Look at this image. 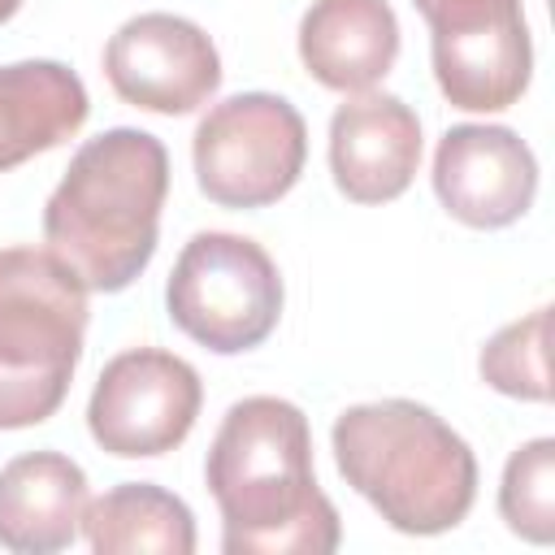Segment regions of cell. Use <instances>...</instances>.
<instances>
[{
	"label": "cell",
	"mask_w": 555,
	"mask_h": 555,
	"mask_svg": "<svg viewBox=\"0 0 555 555\" xmlns=\"http://www.w3.org/2000/svg\"><path fill=\"white\" fill-rule=\"evenodd\" d=\"M104 78L117 100L143 113L182 117L221 87V56L195 22L178 13H139L104 43Z\"/></svg>",
	"instance_id": "9c48e42d"
},
{
	"label": "cell",
	"mask_w": 555,
	"mask_h": 555,
	"mask_svg": "<svg viewBox=\"0 0 555 555\" xmlns=\"http://www.w3.org/2000/svg\"><path fill=\"white\" fill-rule=\"evenodd\" d=\"M87 87L61 61L0 65V173L61 147L87 121Z\"/></svg>",
	"instance_id": "5bb4252c"
},
{
	"label": "cell",
	"mask_w": 555,
	"mask_h": 555,
	"mask_svg": "<svg viewBox=\"0 0 555 555\" xmlns=\"http://www.w3.org/2000/svg\"><path fill=\"white\" fill-rule=\"evenodd\" d=\"M330 442L343 481L399 533H447L477 499V460L468 442L425 403H356L338 412Z\"/></svg>",
	"instance_id": "3957f363"
},
{
	"label": "cell",
	"mask_w": 555,
	"mask_h": 555,
	"mask_svg": "<svg viewBox=\"0 0 555 555\" xmlns=\"http://www.w3.org/2000/svg\"><path fill=\"white\" fill-rule=\"evenodd\" d=\"M87 286L39 247L0 251V429L43 425L69 395Z\"/></svg>",
	"instance_id": "277c9868"
},
{
	"label": "cell",
	"mask_w": 555,
	"mask_h": 555,
	"mask_svg": "<svg viewBox=\"0 0 555 555\" xmlns=\"http://www.w3.org/2000/svg\"><path fill=\"white\" fill-rule=\"evenodd\" d=\"M165 308L191 343L217 356H238L278 330L282 273L256 238L199 230L169 269Z\"/></svg>",
	"instance_id": "5b68a950"
},
{
	"label": "cell",
	"mask_w": 555,
	"mask_h": 555,
	"mask_svg": "<svg viewBox=\"0 0 555 555\" xmlns=\"http://www.w3.org/2000/svg\"><path fill=\"white\" fill-rule=\"evenodd\" d=\"M169 195V152L156 134L113 126L87 139L43 208L48 251L100 295L126 291L152 260Z\"/></svg>",
	"instance_id": "7a4b0ae2"
},
{
	"label": "cell",
	"mask_w": 555,
	"mask_h": 555,
	"mask_svg": "<svg viewBox=\"0 0 555 555\" xmlns=\"http://www.w3.org/2000/svg\"><path fill=\"white\" fill-rule=\"evenodd\" d=\"M195 182L221 208L278 204L304 173L308 126L273 91H243L204 113L191 139Z\"/></svg>",
	"instance_id": "8992f818"
},
{
	"label": "cell",
	"mask_w": 555,
	"mask_h": 555,
	"mask_svg": "<svg viewBox=\"0 0 555 555\" xmlns=\"http://www.w3.org/2000/svg\"><path fill=\"white\" fill-rule=\"evenodd\" d=\"M395 56L399 17L386 0H312L299 17V61L330 91H373Z\"/></svg>",
	"instance_id": "7c38bea8"
},
{
	"label": "cell",
	"mask_w": 555,
	"mask_h": 555,
	"mask_svg": "<svg viewBox=\"0 0 555 555\" xmlns=\"http://www.w3.org/2000/svg\"><path fill=\"white\" fill-rule=\"evenodd\" d=\"M499 516L533 546L555 542V438H533L512 451L499 486Z\"/></svg>",
	"instance_id": "2e32d148"
},
{
	"label": "cell",
	"mask_w": 555,
	"mask_h": 555,
	"mask_svg": "<svg viewBox=\"0 0 555 555\" xmlns=\"http://www.w3.org/2000/svg\"><path fill=\"white\" fill-rule=\"evenodd\" d=\"M204 481L225 555H330L343 542L338 507L317 486L308 416L278 395H251L225 412Z\"/></svg>",
	"instance_id": "6da1fadb"
},
{
	"label": "cell",
	"mask_w": 555,
	"mask_h": 555,
	"mask_svg": "<svg viewBox=\"0 0 555 555\" xmlns=\"http://www.w3.org/2000/svg\"><path fill=\"white\" fill-rule=\"evenodd\" d=\"M434 191L442 208L473 230L520 221L538 195V160L507 126H451L434 152Z\"/></svg>",
	"instance_id": "30bf717a"
},
{
	"label": "cell",
	"mask_w": 555,
	"mask_h": 555,
	"mask_svg": "<svg viewBox=\"0 0 555 555\" xmlns=\"http://www.w3.org/2000/svg\"><path fill=\"white\" fill-rule=\"evenodd\" d=\"M17 9H22V0H0V22H9Z\"/></svg>",
	"instance_id": "ac0fdd59"
},
{
	"label": "cell",
	"mask_w": 555,
	"mask_h": 555,
	"mask_svg": "<svg viewBox=\"0 0 555 555\" xmlns=\"http://www.w3.org/2000/svg\"><path fill=\"white\" fill-rule=\"evenodd\" d=\"M87 512V473L61 451H26L0 468V546L13 555L65 551Z\"/></svg>",
	"instance_id": "4fadbf2b"
},
{
	"label": "cell",
	"mask_w": 555,
	"mask_h": 555,
	"mask_svg": "<svg viewBox=\"0 0 555 555\" xmlns=\"http://www.w3.org/2000/svg\"><path fill=\"white\" fill-rule=\"evenodd\" d=\"M199 403V373L182 356L130 347L100 369L87 403V429L95 447L117 460H152L186 442Z\"/></svg>",
	"instance_id": "ba28073f"
},
{
	"label": "cell",
	"mask_w": 555,
	"mask_h": 555,
	"mask_svg": "<svg viewBox=\"0 0 555 555\" xmlns=\"http://www.w3.org/2000/svg\"><path fill=\"white\" fill-rule=\"evenodd\" d=\"M546 330H551V308H533L529 317L503 325L486 347H481V377L499 395L546 403L551 399V369H546Z\"/></svg>",
	"instance_id": "e0dca14e"
},
{
	"label": "cell",
	"mask_w": 555,
	"mask_h": 555,
	"mask_svg": "<svg viewBox=\"0 0 555 555\" xmlns=\"http://www.w3.org/2000/svg\"><path fill=\"white\" fill-rule=\"evenodd\" d=\"M82 538L95 555H191V507L152 481H121L100 499H87Z\"/></svg>",
	"instance_id": "9a60e30c"
},
{
	"label": "cell",
	"mask_w": 555,
	"mask_h": 555,
	"mask_svg": "<svg viewBox=\"0 0 555 555\" xmlns=\"http://www.w3.org/2000/svg\"><path fill=\"white\" fill-rule=\"evenodd\" d=\"M421 165V121L386 91H360L330 117V173L351 204L399 199Z\"/></svg>",
	"instance_id": "8fae6325"
},
{
	"label": "cell",
	"mask_w": 555,
	"mask_h": 555,
	"mask_svg": "<svg viewBox=\"0 0 555 555\" xmlns=\"http://www.w3.org/2000/svg\"><path fill=\"white\" fill-rule=\"evenodd\" d=\"M429 22L434 78L451 108L503 113L533 74L520 0H412Z\"/></svg>",
	"instance_id": "52a82bcc"
}]
</instances>
